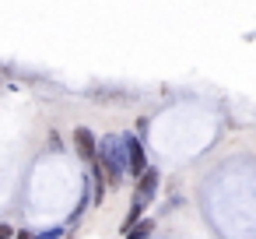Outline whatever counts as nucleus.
<instances>
[{
	"label": "nucleus",
	"mask_w": 256,
	"mask_h": 239,
	"mask_svg": "<svg viewBox=\"0 0 256 239\" xmlns=\"http://www.w3.org/2000/svg\"><path fill=\"white\" fill-rule=\"evenodd\" d=\"M98 169L106 176V186H120L126 179V151H123V141L120 134H106L98 137Z\"/></svg>",
	"instance_id": "nucleus-1"
},
{
	"label": "nucleus",
	"mask_w": 256,
	"mask_h": 239,
	"mask_svg": "<svg viewBox=\"0 0 256 239\" xmlns=\"http://www.w3.org/2000/svg\"><path fill=\"white\" fill-rule=\"evenodd\" d=\"M123 141V151H126V176H140L148 169V151H144V141L137 134H120Z\"/></svg>",
	"instance_id": "nucleus-2"
},
{
	"label": "nucleus",
	"mask_w": 256,
	"mask_h": 239,
	"mask_svg": "<svg viewBox=\"0 0 256 239\" xmlns=\"http://www.w3.org/2000/svg\"><path fill=\"white\" fill-rule=\"evenodd\" d=\"M158 186H162V172L154 169V165H148L140 176H137V186H134V197L137 200H144V204H151L154 197H158Z\"/></svg>",
	"instance_id": "nucleus-3"
},
{
	"label": "nucleus",
	"mask_w": 256,
	"mask_h": 239,
	"mask_svg": "<svg viewBox=\"0 0 256 239\" xmlns=\"http://www.w3.org/2000/svg\"><path fill=\"white\" fill-rule=\"evenodd\" d=\"M74 151H78L81 162L92 165V162L98 158V137H95L88 127H78V130H74Z\"/></svg>",
	"instance_id": "nucleus-4"
},
{
	"label": "nucleus",
	"mask_w": 256,
	"mask_h": 239,
	"mask_svg": "<svg viewBox=\"0 0 256 239\" xmlns=\"http://www.w3.org/2000/svg\"><path fill=\"white\" fill-rule=\"evenodd\" d=\"M151 232H154V218H140V221L126 232V239H148Z\"/></svg>",
	"instance_id": "nucleus-5"
},
{
	"label": "nucleus",
	"mask_w": 256,
	"mask_h": 239,
	"mask_svg": "<svg viewBox=\"0 0 256 239\" xmlns=\"http://www.w3.org/2000/svg\"><path fill=\"white\" fill-rule=\"evenodd\" d=\"M0 239H14V228L8 221H0Z\"/></svg>",
	"instance_id": "nucleus-6"
},
{
	"label": "nucleus",
	"mask_w": 256,
	"mask_h": 239,
	"mask_svg": "<svg viewBox=\"0 0 256 239\" xmlns=\"http://www.w3.org/2000/svg\"><path fill=\"white\" fill-rule=\"evenodd\" d=\"M60 235H64V228H50V232H42L39 239H60Z\"/></svg>",
	"instance_id": "nucleus-7"
},
{
	"label": "nucleus",
	"mask_w": 256,
	"mask_h": 239,
	"mask_svg": "<svg viewBox=\"0 0 256 239\" xmlns=\"http://www.w3.org/2000/svg\"><path fill=\"white\" fill-rule=\"evenodd\" d=\"M14 239H39V235H36V232H28V228H22V232L14 228Z\"/></svg>",
	"instance_id": "nucleus-8"
}]
</instances>
